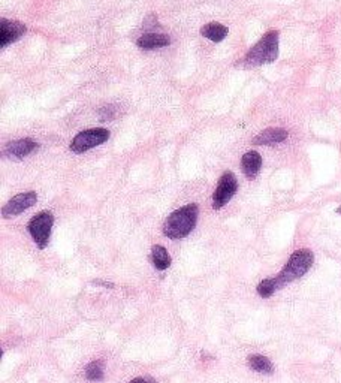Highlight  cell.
<instances>
[{
    "label": "cell",
    "instance_id": "cell-11",
    "mask_svg": "<svg viewBox=\"0 0 341 383\" xmlns=\"http://www.w3.org/2000/svg\"><path fill=\"white\" fill-rule=\"evenodd\" d=\"M262 166V157L257 152H248L241 159V170L248 180L256 179Z\"/></svg>",
    "mask_w": 341,
    "mask_h": 383
},
{
    "label": "cell",
    "instance_id": "cell-4",
    "mask_svg": "<svg viewBox=\"0 0 341 383\" xmlns=\"http://www.w3.org/2000/svg\"><path fill=\"white\" fill-rule=\"evenodd\" d=\"M53 223H54V217H53V214L48 211L38 213L29 222V226H27V229H29L33 241L36 242V246H38L39 249H45L48 246Z\"/></svg>",
    "mask_w": 341,
    "mask_h": 383
},
{
    "label": "cell",
    "instance_id": "cell-9",
    "mask_svg": "<svg viewBox=\"0 0 341 383\" xmlns=\"http://www.w3.org/2000/svg\"><path fill=\"white\" fill-rule=\"evenodd\" d=\"M38 147H39V144L33 141V139L21 138V139H17V141L9 143L5 147V153L8 157H11V159H23L26 156H29L30 153H33Z\"/></svg>",
    "mask_w": 341,
    "mask_h": 383
},
{
    "label": "cell",
    "instance_id": "cell-15",
    "mask_svg": "<svg viewBox=\"0 0 341 383\" xmlns=\"http://www.w3.org/2000/svg\"><path fill=\"white\" fill-rule=\"evenodd\" d=\"M248 367L257 373H264V375H271L274 371L273 362L264 355H252V357H248Z\"/></svg>",
    "mask_w": 341,
    "mask_h": 383
},
{
    "label": "cell",
    "instance_id": "cell-18",
    "mask_svg": "<svg viewBox=\"0 0 341 383\" xmlns=\"http://www.w3.org/2000/svg\"><path fill=\"white\" fill-rule=\"evenodd\" d=\"M129 383H158V382L153 380V379H149V377H136V379L131 380Z\"/></svg>",
    "mask_w": 341,
    "mask_h": 383
},
{
    "label": "cell",
    "instance_id": "cell-3",
    "mask_svg": "<svg viewBox=\"0 0 341 383\" xmlns=\"http://www.w3.org/2000/svg\"><path fill=\"white\" fill-rule=\"evenodd\" d=\"M279 57V32L270 30L265 33L261 41L247 53L244 64L246 66H261V64L273 63Z\"/></svg>",
    "mask_w": 341,
    "mask_h": 383
},
{
    "label": "cell",
    "instance_id": "cell-7",
    "mask_svg": "<svg viewBox=\"0 0 341 383\" xmlns=\"http://www.w3.org/2000/svg\"><path fill=\"white\" fill-rule=\"evenodd\" d=\"M36 201H38V196H36L35 192H26V193L17 195L2 208V216L5 219L15 217L18 214L26 211L27 208L33 207Z\"/></svg>",
    "mask_w": 341,
    "mask_h": 383
},
{
    "label": "cell",
    "instance_id": "cell-6",
    "mask_svg": "<svg viewBox=\"0 0 341 383\" xmlns=\"http://www.w3.org/2000/svg\"><path fill=\"white\" fill-rule=\"evenodd\" d=\"M238 189V181L234 172L226 171L222 177H220L217 189L213 195V207L214 210H220L222 207L232 199V196L237 193Z\"/></svg>",
    "mask_w": 341,
    "mask_h": 383
},
{
    "label": "cell",
    "instance_id": "cell-14",
    "mask_svg": "<svg viewBox=\"0 0 341 383\" xmlns=\"http://www.w3.org/2000/svg\"><path fill=\"white\" fill-rule=\"evenodd\" d=\"M151 260H153V265L156 267V269H159V271L169 268L171 262H172L168 250L159 244L153 246V249H151Z\"/></svg>",
    "mask_w": 341,
    "mask_h": 383
},
{
    "label": "cell",
    "instance_id": "cell-5",
    "mask_svg": "<svg viewBox=\"0 0 341 383\" xmlns=\"http://www.w3.org/2000/svg\"><path fill=\"white\" fill-rule=\"evenodd\" d=\"M108 138H109V130L105 127L89 129L73 138V141L71 143V150L73 153H84L90 150V148L107 143Z\"/></svg>",
    "mask_w": 341,
    "mask_h": 383
},
{
    "label": "cell",
    "instance_id": "cell-17",
    "mask_svg": "<svg viewBox=\"0 0 341 383\" xmlns=\"http://www.w3.org/2000/svg\"><path fill=\"white\" fill-rule=\"evenodd\" d=\"M275 291H279L275 278H265L259 285H257V294H259L262 298H270Z\"/></svg>",
    "mask_w": 341,
    "mask_h": 383
},
{
    "label": "cell",
    "instance_id": "cell-12",
    "mask_svg": "<svg viewBox=\"0 0 341 383\" xmlns=\"http://www.w3.org/2000/svg\"><path fill=\"white\" fill-rule=\"evenodd\" d=\"M136 44L142 50H156L162 48V46H168L171 44V39L168 35L163 33H147L141 36Z\"/></svg>",
    "mask_w": 341,
    "mask_h": 383
},
{
    "label": "cell",
    "instance_id": "cell-13",
    "mask_svg": "<svg viewBox=\"0 0 341 383\" xmlns=\"http://www.w3.org/2000/svg\"><path fill=\"white\" fill-rule=\"evenodd\" d=\"M201 33H202V36H204V38L217 44V42H222L226 38L228 27L219 24V23H210V24L202 27Z\"/></svg>",
    "mask_w": 341,
    "mask_h": 383
},
{
    "label": "cell",
    "instance_id": "cell-2",
    "mask_svg": "<svg viewBox=\"0 0 341 383\" xmlns=\"http://www.w3.org/2000/svg\"><path fill=\"white\" fill-rule=\"evenodd\" d=\"M313 262H315V255H313L311 250L301 249L295 251L289 258L286 267L277 274V277H274L277 287L282 289L292 283L293 280L302 277L311 268Z\"/></svg>",
    "mask_w": 341,
    "mask_h": 383
},
{
    "label": "cell",
    "instance_id": "cell-16",
    "mask_svg": "<svg viewBox=\"0 0 341 383\" xmlns=\"http://www.w3.org/2000/svg\"><path fill=\"white\" fill-rule=\"evenodd\" d=\"M86 377L89 380H100L104 377V364L102 361H93L86 367Z\"/></svg>",
    "mask_w": 341,
    "mask_h": 383
},
{
    "label": "cell",
    "instance_id": "cell-20",
    "mask_svg": "<svg viewBox=\"0 0 341 383\" xmlns=\"http://www.w3.org/2000/svg\"><path fill=\"white\" fill-rule=\"evenodd\" d=\"M337 213H338V214H341V207H338V208H337Z\"/></svg>",
    "mask_w": 341,
    "mask_h": 383
},
{
    "label": "cell",
    "instance_id": "cell-1",
    "mask_svg": "<svg viewBox=\"0 0 341 383\" xmlns=\"http://www.w3.org/2000/svg\"><path fill=\"white\" fill-rule=\"evenodd\" d=\"M198 222V205L189 204L174 211L165 222L163 233L171 240H180L187 237L195 229Z\"/></svg>",
    "mask_w": 341,
    "mask_h": 383
},
{
    "label": "cell",
    "instance_id": "cell-10",
    "mask_svg": "<svg viewBox=\"0 0 341 383\" xmlns=\"http://www.w3.org/2000/svg\"><path fill=\"white\" fill-rule=\"evenodd\" d=\"M288 130L283 127H271V129H265L264 132L259 135H256L253 139L255 145H273V144H279L286 141L288 138Z\"/></svg>",
    "mask_w": 341,
    "mask_h": 383
},
{
    "label": "cell",
    "instance_id": "cell-8",
    "mask_svg": "<svg viewBox=\"0 0 341 383\" xmlns=\"http://www.w3.org/2000/svg\"><path fill=\"white\" fill-rule=\"evenodd\" d=\"M26 32V26L20 21H0V46L5 48L6 45L15 42Z\"/></svg>",
    "mask_w": 341,
    "mask_h": 383
},
{
    "label": "cell",
    "instance_id": "cell-19",
    "mask_svg": "<svg viewBox=\"0 0 341 383\" xmlns=\"http://www.w3.org/2000/svg\"><path fill=\"white\" fill-rule=\"evenodd\" d=\"M96 285H100V286H109V287H114L113 283H107V282H95Z\"/></svg>",
    "mask_w": 341,
    "mask_h": 383
}]
</instances>
